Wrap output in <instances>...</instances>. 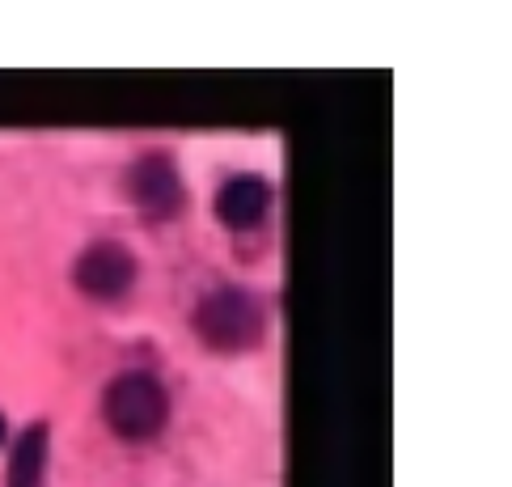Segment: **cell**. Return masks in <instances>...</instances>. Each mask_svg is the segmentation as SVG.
I'll use <instances>...</instances> for the list:
<instances>
[{"label":"cell","mask_w":512,"mask_h":487,"mask_svg":"<svg viewBox=\"0 0 512 487\" xmlns=\"http://www.w3.org/2000/svg\"><path fill=\"white\" fill-rule=\"evenodd\" d=\"M132 200L149 216H178L182 208V178L166 153H144L132 166Z\"/></svg>","instance_id":"4"},{"label":"cell","mask_w":512,"mask_h":487,"mask_svg":"<svg viewBox=\"0 0 512 487\" xmlns=\"http://www.w3.org/2000/svg\"><path fill=\"white\" fill-rule=\"evenodd\" d=\"M195 331L204 335L208 348L242 352V348H254L263 339V310L250 293H242V288H216V293H208L199 301Z\"/></svg>","instance_id":"2"},{"label":"cell","mask_w":512,"mask_h":487,"mask_svg":"<svg viewBox=\"0 0 512 487\" xmlns=\"http://www.w3.org/2000/svg\"><path fill=\"white\" fill-rule=\"evenodd\" d=\"M0 441H5V420H0Z\"/></svg>","instance_id":"7"},{"label":"cell","mask_w":512,"mask_h":487,"mask_svg":"<svg viewBox=\"0 0 512 487\" xmlns=\"http://www.w3.org/2000/svg\"><path fill=\"white\" fill-rule=\"evenodd\" d=\"M72 280H77V288L89 297L115 301L132 288L136 259H132V250L119 246V242H94V246L81 250L77 263H72Z\"/></svg>","instance_id":"3"},{"label":"cell","mask_w":512,"mask_h":487,"mask_svg":"<svg viewBox=\"0 0 512 487\" xmlns=\"http://www.w3.org/2000/svg\"><path fill=\"white\" fill-rule=\"evenodd\" d=\"M102 416L123 441H153L170 420L166 386L153 373H123L102 394Z\"/></svg>","instance_id":"1"},{"label":"cell","mask_w":512,"mask_h":487,"mask_svg":"<svg viewBox=\"0 0 512 487\" xmlns=\"http://www.w3.org/2000/svg\"><path fill=\"white\" fill-rule=\"evenodd\" d=\"M43 471H47V424H30L13 445L9 487H43Z\"/></svg>","instance_id":"6"},{"label":"cell","mask_w":512,"mask_h":487,"mask_svg":"<svg viewBox=\"0 0 512 487\" xmlns=\"http://www.w3.org/2000/svg\"><path fill=\"white\" fill-rule=\"evenodd\" d=\"M271 208V187L259 174H237L216 191V216L229 229H254Z\"/></svg>","instance_id":"5"}]
</instances>
